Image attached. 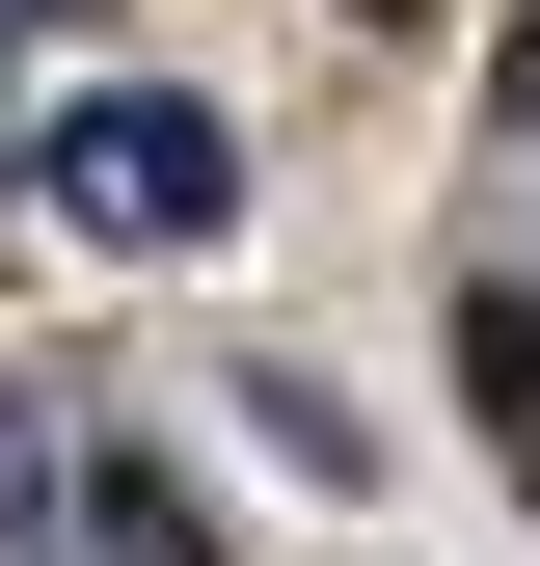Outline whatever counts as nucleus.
<instances>
[{
    "label": "nucleus",
    "instance_id": "1",
    "mask_svg": "<svg viewBox=\"0 0 540 566\" xmlns=\"http://www.w3.org/2000/svg\"><path fill=\"white\" fill-rule=\"evenodd\" d=\"M28 217H82V243H135V270H189V243L243 217V135L189 108V82H82V108L28 135Z\"/></svg>",
    "mask_w": 540,
    "mask_h": 566
},
{
    "label": "nucleus",
    "instance_id": "2",
    "mask_svg": "<svg viewBox=\"0 0 540 566\" xmlns=\"http://www.w3.org/2000/svg\"><path fill=\"white\" fill-rule=\"evenodd\" d=\"M459 405H487V459L540 513V270H459Z\"/></svg>",
    "mask_w": 540,
    "mask_h": 566
},
{
    "label": "nucleus",
    "instance_id": "3",
    "mask_svg": "<svg viewBox=\"0 0 540 566\" xmlns=\"http://www.w3.org/2000/svg\"><path fill=\"white\" fill-rule=\"evenodd\" d=\"M82 539H108V566H217V513H189L163 459H82Z\"/></svg>",
    "mask_w": 540,
    "mask_h": 566
},
{
    "label": "nucleus",
    "instance_id": "4",
    "mask_svg": "<svg viewBox=\"0 0 540 566\" xmlns=\"http://www.w3.org/2000/svg\"><path fill=\"white\" fill-rule=\"evenodd\" d=\"M54 513H82V459H54V405L0 378V539H54Z\"/></svg>",
    "mask_w": 540,
    "mask_h": 566
},
{
    "label": "nucleus",
    "instance_id": "5",
    "mask_svg": "<svg viewBox=\"0 0 540 566\" xmlns=\"http://www.w3.org/2000/svg\"><path fill=\"white\" fill-rule=\"evenodd\" d=\"M378 28H433V0H378Z\"/></svg>",
    "mask_w": 540,
    "mask_h": 566
}]
</instances>
